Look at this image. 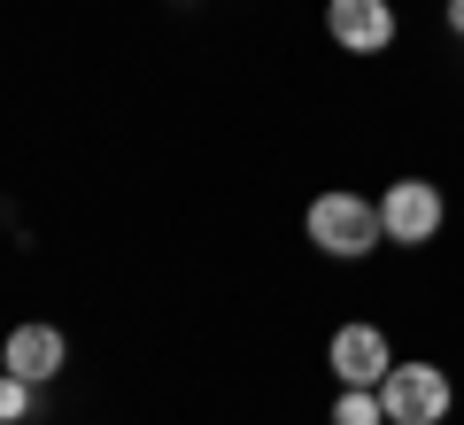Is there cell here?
I'll return each mask as SVG.
<instances>
[{"label": "cell", "instance_id": "obj_1", "mask_svg": "<svg viewBox=\"0 0 464 425\" xmlns=\"http://www.w3.org/2000/svg\"><path fill=\"white\" fill-rule=\"evenodd\" d=\"M302 232H310V247H325V256H372V247L387 240L380 201H364V194H317L310 217H302Z\"/></svg>", "mask_w": 464, "mask_h": 425}, {"label": "cell", "instance_id": "obj_2", "mask_svg": "<svg viewBox=\"0 0 464 425\" xmlns=\"http://www.w3.org/2000/svg\"><path fill=\"white\" fill-rule=\"evenodd\" d=\"M380 402H387V425H441L457 394H449L441 363H395L380 379Z\"/></svg>", "mask_w": 464, "mask_h": 425}, {"label": "cell", "instance_id": "obj_3", "mask_svg": "<svg viewBox=\"0 0 464 425\" xmlns=\"http://www.w3.org/2000/svg\"><path fill=\"white\" fill-rule=\"evenodd\" d=\"M380 225H387V240L426 247L433 232H441V186H433V179H395L380 194Z\"/></svg>", "mask_w": 464, "mask_h": 425}, {"label": "cell", "instance_id": "obj_4", "mask_svg": "<svg viewBox=\"0 0 464 425\" xmlns=\"http://www.w3.org/2000/svg\"><path fill=\"white\" fill-rule=\"evenodd\" d=\"M333 372H341V387H380V379L395 372L387 333L380 325H341L333 333Z\"/></svg>", "mask_w": 464, "mask_h": 425}, {"label": "cell", "instance_id": "obj_5", "mask_svg": "<svg viewBox=\"0 0 464 425\" xmlns=\"http://www.w3.org/2000/svg\"><path fill=\"white\" fill-rule=\"evenodd\" d=\"M325 24H333V39H341L348 54H380L387 39H395V8H387V0H333Z\"/></svg>", "mask_w": 464, "mask_h": 425}, {"label": "cell", "instance_id": "obj_6", "mask_svg": "<svg viewBox=\"0 0 464 425\" xmlns=\"http://www.w3.org/2000/svg\"><path fill=\"white\" fill-rule=\"evenodd\" d=\"M63 356H70V348H63L54 325H16V333H8V372L32 379V387H47V379L63 372Z\"/></svg>", "mask_w": 464, "mask_h": 425}, {"label": "cell", "instance_id": "obj_7", "mask_svg": "<svg viewBox=\"0 0 464 425\" xmlns=\"http://www.w3.org/2000/svg\"><path fill=\"white\" fill-rule=\"evenodd\" d=\"M333 425H387L380 387H341V402H333Z\"/></svg>", "mask_w": 464, "mask_h": 425}, {"label": "cell", "instance_id": "obj_8", "mask_svg": "<svg viewBox=\"0 0 464 425\" xmlns=\"http://www.w3.org/2000/svg\"><path fill=\"white\" fill-rule=\"evenodd\" d=\"M0 418H8V425H24V418H32V379H16V372L0 379Z\"/></svg>", "mask_w": 464, "mask_h": 425}, {"label": "cell", "instance_id": "obj_9", "mask_svg": "<svg viewBox=\"0 0 464 425\" xmlns=\"http://www.w3.org/2000/svg\"><path fill=\"white\" fill-rule=\"evenodd\" d=\"M449 32H464V0H449Z\"/></svg>", "mask_w": 464, "mask_h": 425}]
</instances>
